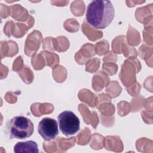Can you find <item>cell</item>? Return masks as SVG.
<instances>
[{
    "mask_svg": "<svg viewBox=\"0 0 153 153\" xmlns=\"http://www.w3.org/2000/svg\"><path fill=\"white\" fill-rule=\"evenodd\" d=\"M38 131L45 140H53L59 134L57 122L51 118H44L39 123Z\"/></svg>",
    "mask_w": 153,
    "mask_h": 153,
    "instance_id": "277c9868",
    "label": "cell"
},
{
    "mask_svg": "<svg viewBox=\"0 0 153 153\" xmlns=\"http://www.w3.org/2000/svg\"><path fill=\"white\" fill-rule=\"evenodd\" d=\"M14 152L38 153L39 149L36 142L33 140L17 142L14 147Z\"/></svg>",
    "mask_w": 153,
    "mask_h": 153,
    "instance_id": "5b68a950",
    "label": "cell"
},
{
    "mask_svg": "<svg viewBox=\"0 0 153 153\" xmlns=\"http://www.w3.org/2000/svg\"><path fill=\"white\" fill-rule=\"evenodd\" d=\"M114 16L115 10L110 1H93L87 6V21L95 29H105L112 22Z\"/></svg>",
    "mask_w": 153,
    "mask_h": 153,
    "instance_id": "6da1fadb",
    "label": "cell"
},
{
    "mask_svg": "<svg viewBox=\"0 0 153 153\" xmlns=\"http://www.w3.org/2000/svg\"><path fill=\"white\" fill-rule=\"evenodd\" d=\"M59 125L60 131L66 136L76 134L80 128L78 117L72 111H65L58 116Z\"/></svg>",
    "mask_w": 153,
    "mask_h": 153,
    "instance_id": "3957f363",
    "label": "cell"
},
{
    "mask_svg": "<svg viewBox=\"0 0 153 153\" xmlns=\"http://www.w3.org/2000/svg\"><path fill=\"white\" fill-rule=\"evenodd\" d=\"M7 127L11 138L23 139L32 136L34 130L32 121L23 116H16L7 123Z\"/></svg>",
    "mask_w": 153,
    "mask_h": 153,
    "instance_id": "7a4b0ae2",
    "label": "cell"
}]
</instances>
